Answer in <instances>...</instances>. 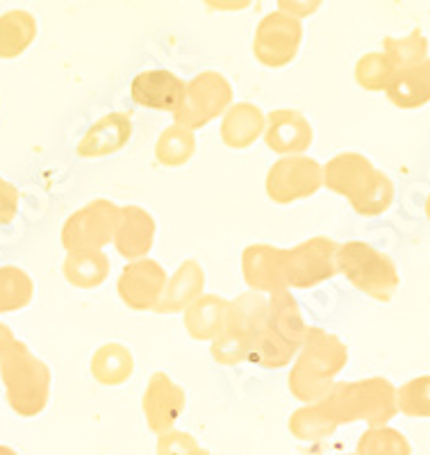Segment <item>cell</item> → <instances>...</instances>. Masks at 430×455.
I'll return each mask as SVG.
<instances>
[{"label": "cell", "mask_w": 430, "mask_h": 455, "mask_svg": "<svg viewBox=\"0 0 430 455\" xmlns=\"http://www.w3.org/2000/svg\"><path fill=\"white\" fill-rule=\"evenodd\" d=\"M228 299L221 294H201L182 310L187 335L196 341H212L226 326Z\"/></svg>", "instance_id": "obj_21"}, {"label": "cell", "mask_w": 430, "mask_h": 455, "mask_svg": "<svg viewBox=\"0 0 430 455\" xmlns=\"http://www.w3.org/2000/svg\"><path fill=\"white\" fill-rule=\"evenodd\" d=\"M233 103V83L219 71H201L192 80H187L185 99L173 114V124L198 132L214 119H221Z\"/></svg>", "instance_id": "obj_5"}, {"label": "cell", "mask_w": 430, "mask_h": 455, "mask_svg": "<svg viewBox=\"0 0 430 455\" xmlns=\"http://www.w3.org/2000/svg\"><path fill=\"white\" fill-rule=\"evenodd\" d=\"M394 180H392L385 171L373 169V173L367 178V182L360 187L358 192L351 194L346 201L358 217L373 219L387 212L389 207H392V203H394Z\"/></svg>", "instance_id": "obj_27"}, {"label": "cell", "mask_w": 430, "mask_h": 455, "mask_svg": "<svg viewBox=\"0 0 430 455\" xmlns=\"http://www.w3.org/2000/svg\"><path fill=\"white\" fill-rule=\"evenodd\" d=\"M21 210V194L14 182L0 176V226H10Z\"/></svg>", "instance_id": "obj_37"}, {"label": "cell", "mask_w": 430, "mask_h": 455, "mask_svg": "<svg viewBox=\"0 0 430 455\" xmlns=\"http://www.w3.org/2000/svg\"><path fill=\"white\" fill-rule=\"evenodd\" d=\"M157 221L146 207L141 205H123L119 207V219H116L115 237L112 246L116 253L130 262V259L148 258V253L155 246Z\"/></svg>", "instance_id": "obj_15"}, {"label": "cell", "mask_w": 430, "mask_h": 455, "mask_svg": "<svg viewBox=\"0 0 430 455\" xmlns=\"http://www.w3.org/2000/svg\"><path fill=\"white\" fill-rule=\"evenodd\" d=\"M323 189L322 164L306 156H285L271 164L265 178V192L275 205L307 201Z\"/></svg>", "instance_id": "obj_8"}, {"label": "cell", "mask_w": 430, "mask_h": 455, "mask_svg": "<svg viewBox=\"0 0 430 455\" xmlns=\"http://www.w3.org/2000/svg\"><path fill=\"white\" fill-rule=\"evenodd\" d=\"M348 364V347L335 332L323 328H307L301 348L296 351L290 369V392L301 403H316L322 401L338 376Z\"/></svg>", "instance_id": "obj_1"}, {"label": "cell", "mask_w": 430, "mask_h": 455, "mask_svg": "<svg viewBox=\"0 0 430 455\" xmlns=\"http://www.w3.org/2000/svg\"><path fill=\"white\" fill-rule=\"evenodd\" d=\"M185 84L187 80L169 68H146L130 83V99L153 112L176 114L185 99Z\"/></svg>", "instance_id": "obj_12"}, {"label": "cell", "mask_w": 430, "mask_h": 455, "mask_svg": "<svg viewBox=\"0 0 430 455\" xmlns=\"http://www.w3.org/2000/svg\"><path fill=\"white\" fill-rule=\"evenodd\" d=\"M196 451L198 446L192 435L176 433V430L162 433L160 444H157V453L160 455H194Z\"/></svg>", "instance_id": "obj_38"}, {"label": "cell", "mask_w": 430, "mask_h": 455, "mask_svg": "<svg viewBox=\"0 0 430 455\" xmlns=\"http://www.w3.org/2000/svg\"><path fill=\"white\" fill-rule=\"evenodd\" d=\"M385 96L399 109H421L430 103V60L417 67L396 68Z\"/></svg>", "instance_id": "obj_22"}, {"label": "cell", "mask_w": 430, "mask_h": 455, "mask_svg": "<svg viewBox=\"0 0 430 455\" xmlns=\"http://www.w3.org/2000/svg\"><path fill=\"white\" fill-rule=\"evenodd\" d=\"M267 114L255 103H233L221 116V141L230 150H246L258 144L265 132Z\"/></svg>", "instance_id": "obj_18"}, {"label": "cell", "mask_w": 430, "mask_h": 455, "mask_svg": "<svg viewBox=\"0 0 430 455\" xmlns=\"http://www.w3.org/2000/svg\"><path fill=\"white\" fill-rule=\"evenodd\" d=\"M338 274L344 275L355 290L378 303L394 300L401 284V274L394 259L362 239L339 243Z\"/></svg>", "instance_id": "obj_4"}, {"label": "cell", "mask_w": 430, "mask_h": 455, "mask_svg": "<svg viewBox=\"0 0 430 455\" xmlns=\"http://www.w3.org/2000/svg\"><path fill=\"white\" fill-rule=\"evenodd\" d=\"M358 455H410L408 440L387 426H373L362 435Z\"/></svg>", "instance_id": "obj_35"}, {"label": "cell", "mask_w": 430, "mask_h": 455, "mask_svg": "<svg viewBox=\"0 0 430 455\" xmlns=\"http://www.w3.org/2000/svg\"><path fill=\"white\" fill-rule=\"evenodd\" d=\"M383 51L392 57L396 68L417 67V64L428 62V36L419 28L405 36H385Z\"/></svg>", "instance_id": "obj_33"}, {"label": "cell", "mask_w": 430, "mask_h": 455, "mask_svg": "<svg viewBox=\"0 0 430 455\" xmlns=\"http://www.w3.org/2000/svg\"><path fill=\"white\" fill-rule=\"evenodd\" d=\"M205 294V269L198 259H185L176 269V274L169 275L162 294L157 315H182L189 303Z\"/></svg>", "instance_id": "obj_19"}, {"label": "cell", "mask_w": 430, "mask_h": 455, "mask_svg": "<svg viewBox=\"0 0 430 455\" xmlns=\"http://www.w3.org/2000/svg\"><path fill=\"white\" fill-rule=\"evenodd\" d=\"M0 455H16V453L12 449H7V446H0Z\"/></svg>", "instance_id": "obj_42"}, {"label": "cell", "mask_w": 430, "mask_h": 455, "mask_svg": "<svg viewBox=\"0 0 430 455\" xmlns=\"http://www.w3.org/2000/svg\"><path fill=\"white\" fill-rule=\"evenodd\" d=\"M169 274L157 259H130L116 280L121 303L132 312H155L164 294Z\"/></svg>", "instance_id": "obj_10"}, {"label": "cell", "mask_w": 430, "mask_h": 455, "mask_svg": "<svg viewBox=\"0 0 430 455\" xmlns=\"http://www.w3.org/2000/svg\"><path fill=\"white\" fill-rule=\"evenodd\" d=\"M39 35L36 16L28 10H7L0 14V60L26 55Z\"/></svg>", "instance_id": "obj_25"}, {"label": "cell", "mask_w": 430, "mask_h": 455, "mask_svg": "<svg viewBox=\"0 0 430 455\" xmlns=\"http://www.w3.org/2000/svg\"><path fill=\"white\" fill-rule=\"evenodd\" d=\"M89 371L93 380L103 387H119L128 383L135 373V355L121 341H108L93 351Z\"/></svg>", "instance_id": "obj_23"}, {"label": "cell", "mask_w": 430, "mask_h": 455, "mask_svg": "<svg viewBox=\"0 0 430 455\" xmlns=\"http://www.w3.org/2000/svg\"><path fill=\"white\" fill-rule=\"evenodd\" d=\"M119 207L109 198H93L78 207L71 217L64 221L60 242L67 253L71 251H105L115 237Z\"/></svg>", "instance_id": "obj_7"}, {"label": "cell", "mask_w": 430, "mask_h": 455, "mask_svg": "<svg viewBox=\"0 0 430 455\" xmlns=\"http://www.w3.org/2000/svg\"><path fill=\"white\" fill-rule=\"evenodd\" d=\"M0 380L10 408L21 417H36L51 401L52 371L26 341L16 339L0 360Z\"/></svg>", "instance_id": "obj_2"}, {"label": "cell", "mask_w": 430, "mask_h": 455, "mask_svg": "<svg viewBox=\"0 0 430 455\" xmlns=\"http://www.w3.org/2000/svg\"><path fill=\"white\" fill-rule=\"evenodd\" d=\"M112 262L105 251H71L62 262V275L76 290H99L108 283Z\"/></svg>", "instance_id": "obj_24"}, {"label": "cell", "mask_w": 430, "mask_h": 455, "mask_svg": "<svg viewBox=\"0 0 430 455\" xmlns=\"http://www.w3.org/2000/svg\"><path fill=\"white\" fill-rule=\"evenodd\" d=\"M275 5H278V12L303 23L322 10L323 0H275Z\"/></svg>", "instance_id": "obj_39"}, {"label": "cell", "mask_w": 430, "mask_h": 455, "mask_svg": "<svg viewBox=\"0 0 430 455\" xmlns=\"http://www.w3.org/2000/svg\"><path fill=\"white\" fill-rule=\"evenodd\" d=\"M14 341H16L14 331H12L7 323H3V321H0V360L7 355V351H10Z\"/></svg>", "instance_id": "obj_41"}, {"label": "cell", "mask_w": 430, "mask_h": 455, "mask_svg": "<svg viewBox=\"0 0 430 455\" xmlns=\"http://www.w3.org/2000/svg\"><path fill=\"white\" fill-rule=\"evenodd\" d=\"M187 396L185 389L173 380L166 371H153L146 385L141 408H144L146 421L153 433H166L180 419L185 410Z\"/></svg>", "instance_id": "obj_14"}, {"label": "cell", "mask_w": 430, "mask_h": 455, "mask_svg": "<svg viewBox=\"0 0 430 455\" xmlns=\"http://www.w3.org/2000/svg\"><path fill=\"white\" fill-rule=\"evenodd\" d=\"M303 46V23L283 14L269 12L262 16L253 35V57L259 67L285 68L294 62Z\"/></svg>", "instance_id": "obj_9"}, {"label": "cell", "mask_w": 430, "mask_h": 455, "mask_svg": "<svg viewBox=\"0 0 430 455\" xmlns=\"http://www.w3.org/2000/svg\"><path fill=\"white\" fill-rule=\"evenodd\" d=\"M132 121L125 112H108L99 121H93L80 137L76 153L83 160H100L116 156L132 140Z\"/></svg>", "instance_id": "obj_16"}, {"label": "cell", "mask_w": 430, "mask_h": 455, "mask_svg": "<svg viewBox=\"0 0 430 455\" xmlns=\"http://www.w3.org/2000/svg\"><path fill=\"white\" fill-rule=\"evenodd\" d=\"M267 328L285 339L296 351L301 348L307 335V323L303 316L299 300L294 299L291 290H280L269 296V310H267Z\"/></svg>", "instance_id": "obj_20"}, {"label": "cell", "mask_w": 430, "mask_h": 455, "mask_svg": "<svg viewBox=\"0 0 430 455\" xmlns=\"http://www.w3.org/2000/svg\"><path fill=\"white\" fill-rule=\"evenodd\" d=\"M267 310H269V296L259 291H244L237 299L228 300L223 331L239 332L253 339L267 326Z\"/></svg>", "instance_id": "obj_26"}, {"label": "cell", "mask_w": 430, "mask_h": 455, "mask_svg": "<svg viewBox=\"0 0 430 455\" xmlns=\"http://www.w3.org/2000/svg\"><path fill=\"white\" fill-rule=\"evenodd\" d=\"M194 455H210V453H205V451H201V449H198L196 453H194Z\"/></svg>", "instance_id": "obj_43"}, {"label": "cell", "mask_w": 430, "mask_h": 455, "mask_svg": "<svg viewBox=\"0 0 430 455\" xmlns=\"http://www.w3.org/2000/svg\"><path fill=\"white\" fill-rule=\"evenodd\" d=\"M198 150L196 132L180 124L166 125L155 141V160L166 169H180L194 160Z\"/></svg>", "instance_id": "obj_28"}, {"label": "cell", "mask_w": 430, "mask_h": 455, "mask_svg": "<svg viewBox=\"0 0 430 455\" xmlns=\"http://www.w3.org/2000/svg\"><path fill=\"white\" fill-rule=\"evenodd\" d=\"M262 141L275 156H306L315 141L310 119L299 109L280 108L267 114Z\"/></svg>", "instance_id": "obj_11"}, {"label": "cell", "mask_w": 430, "mask_h": 455, "mask_svg": "<svg viewBox=\"0 0 430 455\" xmlns=\"http://www.w3.org/2000/svg\"><path fill=\"white\" fill-rule=\"evenodd\" d=\"M203 5L212 12H223V14H230V12L249 10V7L253 5V0H203Z\"/></svg>", "instance_id": "obj_40"}, {"label": "cell", "mask_w": 430, "mask_h": 455, "mask_svg": "<svg viewBox=\"0 0 430 455\" xmlns=\"http://www.w3.org/2000/svg\"><path fill=\"white\" fill-rule=\"evenodd\" d=\"M373 169L376 166H373V162L364 153L344 150V153H338L335 157H330L326 164H322L323 189H328L335 196L348 198L367 182Z\"/></svg>", "instance_id": "obj_17"}, {"label": "cell", "mask_w": 430, "mask_h": 455, "mask_svg": "<svg viewBox=\"0 0 430 455\" xmlns=\"http://www.w3.org/2000/svg\"><path fill=\"white\" fill-rule=\"evenodd\" d=\"M338 246L326 235L299 242L285 249L287 290H315L338 275Z\"/></svg>", "instance_id": "obj_6"}, {"label": "cell", "mask_w": 430, "mask_h": 455, "mask_svg": "<svg viewBox=\"0 0 430 455\" xmlns=\"http://www.w3.org/2000/svg\"><path fill=\"white\" fill-rule=\"evenodd\" d=\"M294 355L296 348L290 347L285 339H280L275 332H271L265 326L251 341L249 363L258 364L262 369H283L291 364Z\"/></svg>", "instance_id": "obj_32"}, {"label": "cell", "mask_w": 430, "mask_h": 455, "mask_svg": "<svg viewBox=\"0 0 430 455\" xmlns=\"http://www.w3.org/2000/svg\"><path fill=\"white\" fill-rule=\"evenodd\" d=\"M338 426V419L332 417V412L323 401L303 403V408L296 410L290 419L291 433L296 437H301V440H323V437L335 433Z\"/></svg>", "instance_id": "obj_30"}, {"label": "cell", "mask_w": 430, "mask_h": 455, "mask_svg": "<svg viewBox=\"0 0 430 455\" xmlns=\"http://www.w3.org/2000/svg\"><path fill=\"white\" fill-rule=\"evenodd\" d=\"M35 299V280L21 267L3 264L0 267V315L21 312Z\"/></svg>", "instance_id": "obj_29"}, {"label": "cell", "mask_w": 430, "mask_h": 455, "mask_svg": "<svg viewBox=\"0 0 430 455\" xmlns=\"http://www.w3.org/2000/svg\"><path fill=\"white\" fill-rule=\"evenodd\" d=\"M251 337L239 335L233 331H221L212 341H210V353L212 360L221 367H237L242 363H249L251 353Z\"/></svg>", "instance_id": "obj_36"}, {"label": "cell", "mask_w": 430, "mask_h": 455, "mask_svg": "<svg viewBox=\"0 0 430 455\" xmlns=\"http://www.w3.org/2000/svg\"><path fill=\"white\" fill-rule=\"evenodd\" d=\"M322 401L328 405L338 424L360 419L373 428V426H385L399 412L396 387L383 376L362 378L353 383H335Z\"/></svg>", "instance_id": "obj_3"}, {"label": "cell", "mask_w": 430, "mask_h": 455, "mask_svg": "<svg viewBox=\"0 0 430 455\" xmlns=\"http://www.w3.org/2000/svg\"><path fill=\"white\" fill-rule=\"evenodd\" d=\"M396 410L408 417L426 419L430 414V376L421 373L396 387Z\"/></svg>", "instance_id": "obj_34"}, {"label": "cell", "mask_w": 430, "mask_h": 455, "mask_svg": "<svg viewBox=\"0 0 430 455\" xmlns=\"http://www.w3.org/2000/svg\"><path fill=\"white\" fill-rule=\"evenodd\" d=\"M396 64L392 62V57L385 51H371L364 52L362 57H358L355 68H353V78L358 83V87H362L364 92L373 93H385L389 80L394 78Z\"/></svg>", "instance_id": "obj_31"}, {"label": "cell", "mask_w": 430, "mask_h": 455, "mask_svg": "<svg viewBox=\"0 0 430 455\" xmlns=\"http://www.w3.org/2000/svg\"><path fill=\"white\" fill-rule=\"evenodd\" d=\"M242 275L251 291L271 296L287 290L285 249L275 243H251L242 251Z\"/></svg>", "instance_id": "obj_13"}]
</instances>
